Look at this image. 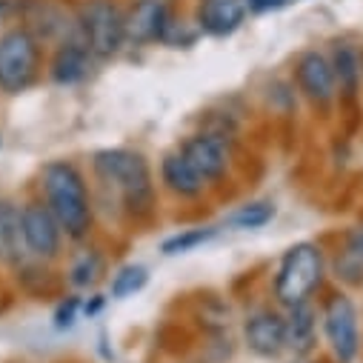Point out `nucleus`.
I'll return each instance as SVG.
<instances>
[{
  "instance_id": "1",
  "label": "nucleus",
  "mask_w": 363,
  "mask_h": 363,
  "mask_svg": "<svg viewBox=\"0 0 363 363\" xmlns=\"http://www.w3.org/2000/svg\"><path fill=\"white\" fill-rule=\"evenodd\" d=\"M43 195L46 206L57 218L60 229L69 238H83L92 223V206H89V192L80 172L66 160H52L43 169Z\"/></svg>"
},
{
  "instance_id": "2",
  "label": "nucleus",
  "mask_w": 363,
  "mask_h": 363,
  "mask_svg": "<svg viewBox=\"0 0 363 363\" xmlns=\"http://www.w3.org/2000/svg\"><path fill=\"white\" fill-rule=\"evenodd\" d=\"M95 172L104 184L123 195L129 209H146L152 203V177L143 155L129 149H104L95 155Z\"/></svg>"
},
{
  "instance_id": "3",
  "label": "nucleus",
  "mask_w": 363,
  "mask_h": 363,
  "mask_svg": "<svg viewBox=\"0 0 363 363\" xmlns=\"http://www.w3.org/2000/svg\"><path fill=\"white\" fill-rule=\"evenodd\" d=\"M323 278V255L315 243H295L281 266H278V278H275V298L284 303V306H298V303H306L309 295L318 289Z\"/></svg>"
},
{
  "instance_id": "4",
  "label": "nucleus",
  "mask_w": 363,
  "mask_h": 363,
  "mask_svg": "<svg viewBox=\"0 0 363 363\" xmlns=\"http://www.w3.org/2000/svg\"><path fill=\"white\" fill-rule=\"evenodd\" d=\"M40 69V40L32 29L15 26L0 35V89L21 95L35 83Z\"/></svg>"
},
{
  "instance_id": "5",
  "label": "nucleus",
  "mask_w": 363,
  "mask_h": 363,
  "mask_svg": "<svg viewBox=\"0 0 363 363\" xmlns=\"http://www.w3.org/2000/svg\"><path fill=\"white\" fill-rule=\"evenodd\" d=\"M80 38L95 57H115L126 43V15L115 0H89L80 12Z\"/></svg>"
},
{
  "instance_id": "6",
  "label": "nucleus",
  "mask_w": 363,
  "mask_h": 363,
  "mask_svg": "<svg viewBox=\"0 0 363 363\" xmlns=\"http://www.w3.org/2000/svg\"><path fill=\"white\" fill-rule=\"evenodd\" d=\"M323 332L337 363H352L360 349L357 309L346 295H335L323 306Z\"/></svg>"
},
{
  "instance_id": "7",
  "label": "nucleus",
  "mask_w": 363,
  "mask_h": 363,
  "mask_svg": "<svg viewBox=\"0 0 363 363\" xmlns=\"http://www.w3.org/2000/svg\"><path fill=\"white\" fill-rule=\"evenodd\" d=\"M21 226H23L26 249L35 257H55L57 255L63 229L46 203H38V201L26 203L21 209Z\"/></svg>"
},
{
  "instance_id": "8",
  "label": "nucleus",
  "mask_w": 363,
  "mask_h": 363,
  "mask_svg": "<svg viewBox=\"0 0 363 363\" xmlns=\"http://www.w3.org/2000/svg\"><path fill=\"white\" fill-rule=\"evenodd\" d=\"M295 80L301 86V92L312 101L326 106L335 95H337V80H335V69L332 60L320 52H303L295 63Z\"/></svg>"
},
{
  "instance_id": "9",
  "label": "nucleus",
  "mask_w": 363,
  "mask_h": 363,
  "mask_svg": "<svg viewBox=\"0 0 363 363\" xmlns=\"http://www.w3.org/2000/svg\"><path fill=\"white\" fill-rule=\"evenodd\" d=\"M169 23V9L163 0H135V6L126 12V43L146 46L163 38Z\"/></svg>"
},
{
  "instance_id": "10",
  "label": "nucleus",
  "mask_w": 363,
  "mask_h": 363,
  "mask_svg": "<svg viewBox=\"0 0 363 363\" xmlns=\"http://www.w3.org/2000/svg\"><path fill=\"white\" fill-rule=\"evenodd\" d=\"M246 343L260 357H278L286 349V320L272 309L255 312L246 320Z\"/></svg>"
},
{
  "instance_id": "11",
  "label": "nucleus",
  "mask_w": 363,
  "mask_h": 363,
  "mask_svg": "<svg viewBox=\"0 0 363 363\" xmlns=\"http://www.w3.org/2000/svg\"><path fill=\"white\" fill-rule=\"evenodd\" d=\"M246 0H201L195 23L212 38H226L246 21Z\"/></svg>"
},
{
  "instance_id": "12",
  "label": "nucleus",
  "mask_w": 363,
  "mask_h": 363,
  "mask_svg": "<svg viewBox=\"0 0 363 363\" xmlns=\"http://www.w3.org/2000/svg\"><path fill=\"white\" fill-rule=\"evenodd\" d=\"M184 157L195 166V172L203 180H215L229 166V149L218 135H195L184 143Z\"/></svg>"
},
{
  "instance_id": "13",
  "label": "nucleus",
  "mask_w": 363,
  "mask_h": 363,
  "mask_svg": "<svg viewBox=\"0 0 363 363\" xmlns=\"http://www.w3.org/2000/svg\"><path fill=\"white\" fill-rule=\"evenodd\" d=\"M92 52L83 43L80 35L69 38L60 43V49L55 52L52 57V80L60 83V86H72V83H80L86 74H89V66H92Z\"/></svg>"
},
{
  "instance_id": "14",
  "label": "nucleus",
  "mask_w": 363,
  "mask_h": 363,
  "mask_svg": "<svg viewBox=\"0 0 363 363\" xmlns=\"http://www.w3.org/2000/svg\"><path fill=\"white\" fill-rule=\"evenodd\" d=\"M160 174H163V184L180 195V198H195L203 189V177L195 172V166L184 157V152H172L163 157L160 163Z\"/></svg>"
},
{
  "instance_id": "15",
  "label": "nucleus",
  "mask_w": 363,
  "mask_h": 363,
  "mask_svg": "<svg viewBox=\"0 0 363 363\" xmlns=\"http://www.w3.org/2000/svg\"><path fill=\"white\" fill-rule=\"evenodd\" d=\"M26 240H23V226H21V209L9 201H0V257L18 263L23 257Z\"/></svg>"
},
{
  "instance_id": "16",
  "label": "nucleus",
  "mask_w": 363,
  "mask_h": 363,
  "mask_svg": "<svg viewBox=\"0 0 363 363\" xmlns=\"http://www.w3.org/2000/svg\"><path fill=\"white\" fill-rule=\"evenodd\" d=\"M315 329H318L315 309L309 303L292 306L286 318V346L295 349L298 354H306L315 346Z\"/></svg>"
},
{
  "instance_id": "17",
  "label": "nucleus",
  "mask_w": 363,
  "mask_h": 363,
  "mask_svg": "<svg viewBox=\"0 0 363 363\" xmlns=\"http://www.w3.org/2000/svg\"><path fill=\"white\" fill-rule=\"evenodd\" d=\"M332 69H335V80H337V89L352 98L357 92V83H360V74H363V66H360V55L349 46V43H340L332 55Z\"/></svg>"
},
{
  "instance_id": "18",
  "label": "nucleus",
  "mask_w": 363,
  "mask_h": 363,
  "mask_svg": "<svg viewBox=\"0 0 363 363\" xmlns=\"http://www.w3.org/2000/svg\"><path fill=\"white\" fill-rule=\"evenodd\" d=\"M272 218H275V206L266 203V201H257V203H246L238 212H232L226 218V226H235V229H260Z\"/></svg>"
},
{
  "instance_id": "19",
  "label": "nucleus",
  "mask_w": 363,
  "mask_h": 363,
  "mask_svg": "<svg viewBox=\"0 0 363 363\" xmlns=\"http://www.w3.org/2000/svg\"><path fill=\"white\" fill-rule=\"evenodd\" d=\"M146 281H149V272H146V266H138V263H129V266H123L118 275L112 278V298H129V295H135V292H140L143 286H146Z\"/></svg>"
},
{
  "instance_id": "20",
  "label": "nucleus",
  "mask_w": 363,
  "mask_h": 363,
  "mask_svg": "<svg viewBox=\"0 0 363 363\" xmlns=\"http://www.w3.org/2000/svg\"><path fill=\"white\" fill-rule=\"evenodd\" d=\"M218 235V229H186L169 240H163V255H184V252H192L203 243H209L212 238Z\"/></svg>"
},
{
  "instance_id": "21",
  "label": "nucleus",
  "mask_w": 363,
  "mask_h": 363,
  "mask_svg": "<svg viewBox=\"0 0 363 363\" xmlns=\"http://www.w3.org/2000/svg\"><path fill=\"white\" fill-rule=\"evenodd\" d=\"M101 272H104V260H101V255H95V252H83V255L74 260L69 278H72L74 286H92V284L101 278Z\"/></svg>"
},
{
  "instance_id": "22",
  "label": "nucleus",
  "mask_w": 363,
  "mask_h": 363,
  "mask_svg": "<svg viewBox=\"0 0 363 363\" xmlns=\"http://www.w3.org/2000/svg\"><path fill=\"white\" fill-rule=\"evenodd\" d=\"M77 301L72 298V301H66V303H60V309H57V315H55V323L63 329V326H72V320H74V312H77Z\"/></svg>"
},
{
  "instance_id": "23",
  "label": "nucleus",
  "mask_w": 363,
  "mask_h": 363,
  "mask_svg": "<svg viewBox=\"0 0 363 363\" xmlns=\"http://www.w3.org/2000/svg\"><path fill=\"white\" fill-rule=\"evenodd\" d=\"M246 6L252 12H272V9L286 6V0H246Z\"/></svg>"
},
{
  "instance_id": "24",
  "label": "nucleus",
  "mask_w": 363,
  "mask_h": 363,
  "mask_svg": "<svg viewBox=\"0 0 363 363\" xmlns=\"http://www.w3.org/2000/svg\"><path fill=\"white\" fill-rule=\"evenodd\" d=\"M349 246H352V252H354V255H360V257H363V226L352 232V238H349Z\"/></svg>"
},
{
  "instance_id": "25",
  "label": "nucleus",
  "mask_w": 363,
  "mask_h": 363,
  "mask_svg": "<svg viewBox=\"0 0 363 363\" xmlns=\"http://www.w3.org/2000/svg\"><path fill=\"white\" fill-rule=\"evenodd\" d=\"M360 66H363V55H360Z\"/></svg>"
},
{
  "instance_id": "26",
  "label": "nucleus",
  "mask_w": 363,
  "mask_h": 363,
  "mask_svg": "<svg viewBox=\"0 0 363 363\" xmlns=\"http://www.w3.org/2000/svg\"><path fill=\"white\" fill-rule=\"evenodd\" d=\"M0 143H4V140H0Z\"/></svg>"
}]
</instances>
